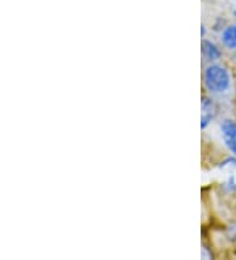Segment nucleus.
<instances>
[{
	"label": "nucleus",
	"mask_w": 236,
	"mask_h": 260,
	"mask_svg": "<svg viewBox=\"0 0 236 260\" xmlns=\"http://www.w3.org/2000/svg\"><path fill=\"white\" fill-rule=\"evenodd\" d=\"M204 83L209 92L222 93L230 87V74L226 67L220 64H210L204 73Z\"/></svg>",
	"instance_id": "f257e3e1"
},
{
	"label": "nucleus",
	"mask_w": 236,
	"mask_h": 260,
	"mask_svg": "<svg viewBox=\"0 0 236 260\" xmlns=\"http://www.w3.org/2000/svg\"><path fill=\"white\" fill-rule=\"evenodd\" d=\"M228 232H230V234H228V238L232 239V241L233 239H236V226L235 228L232 226V228L228 229Z\"/></svg>",
	"instance_id": "6e6552de"
},
{
	"label": "nucleus",
	"mask_w": 236,
	"mask_h": 260,
	"mask_svg": "<svg viewBox=\"0 0 236 260\" xmlns=\"http://www.w3.org/2000/svg\"><path fill=\"white\" fill-rule=\"evenodd\" d=\"M222 133H223L224 140H231L236 138V122L232 120H226L220 125Z\"/></svg>",
	"instance_id": "39448f33"
},
{
	"label": "nucleus",
	"mask_w": 236,
	"mask_h": 260,
	"mask_svg": "<svg viewBox=\"0 0 236 260\" xmlns=\"http://www.w3.org/2000/svg\"><path fill=\"white\" fill-rule=\"evenodd\" d=\"M228 8L233 16H236V0H228Z\"/></svg>",
	"instance_id": "0eeeda50"
},
{
	"label": "nucleus",
	"mask_w": 236,
	"mask_h": 260,
	"mask_svg": "<svg viewBox=\"0 0 236 260\" xmlns=\"http://www.w3.org/2000/svg\"><path fill=\"white\" fill-rule=\"evenodd\" d=\"M215 116V105L213 100L208 98L202 99V118H201V127L205 129L208 126Z\"/></svg>",
	"instance_id": "f03ea898"
},
{
	"label": "nucleus",
	"mask_w": 236,
	"mask_h": 260,
	"mask_svg": "<svg viewBox=\"0 0 236 260\" xmlns=\"http://www.w3.org/2000/svg\"><path fill=\"white\" fill-rule=\"evenodd\" d=\"M222 44L226 49L235 50L236 49V24L232 25H227L222 30Z\"/></svg>",
	"instance_id": "7ed1b4c3"
},
{
	"label": "nucleus",
	"mask_w": 236,
	"mask_h": 260,
	"mask_svg": "<svg viewBox=\"0 0 236 260\" xmlns=\"http://www.w3.org/2000/svg\"><path fill=\"white\" fill-rule=\"evenodd\" d=\"M202 54L206 58V60H217L222 57V51L214 42L204 40L202 41Z\"/></svg>",
	"instance_id": "20e7f679"
},
{
	"label": "nucleus",
	"mask_w": 236,
	"mask_h": 260,
	"mask_svg": "<svg viewBox=\"0 0 236 260\" xmlns=\"http://www.w3.org/2000/svg\"><path fill=\"white\" fill-rule=\"evenodd\" d=\"M227 147L230 149V151L232 152L233 155L236 156V138H231V140H224Z\"/></svg>",
	"instance_id": "423d86ee"
}]
</instances>
